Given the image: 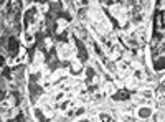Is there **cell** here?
Segmentation results:
<instances>
[{
  "mask_svg": "<svg viewBox=\"0 0 165 122\" xmlns=\"http://www.w3.org/2000/svg\"><path fill=\"white\" fill-rule=\"evenodd\" d=\"M60 56L63 58V60L71 58V48H69L68 45H60Z\"/></svg>",
  "mask_w": 165,
  "mask_h": 122,
  "instance_id": "6da1fadb",
  "label": "cell"
},
{
  "mask_svg": "<svg viewBox=\"0 0 165 122\" xmlns=\"http://www.w3.org/2000/svg\"><path fill=\"white\" fill-rule=\"evenodd\" d=\"M127 86H129V88L137 86V79H135V78H127Z\"/></svg>",
  "mask_w": 165,
  "mask_h": 122,
  "instance_id": "7a4b0ae2",
  "label": "cell"
},
{
  "mask_svg": "<svg viewBox=\"0 0 165 122\" xmlns=\"http://www.w3.org/2000/svg\"><path fill=\"white\" fill-rule=\"evenodd\" d=\"M137 122H152V120H145V119H139Z\"/></svg>",
  "mask_w": 165,
  "mask_h": 122,
  "instance_id": "3957f363",
  "label": "cell"
}]
</instances>
